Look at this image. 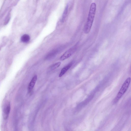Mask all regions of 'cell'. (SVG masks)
Wrapping results in <instances>:
<instances>
[{
    "label": "cell",
    "instance_id": "cell-1",
    "mask_svg": "<svg viewBox=\"0 0 131 131\" xmlns=\"http://www.w3.org/2000/svg\"><path fill=\"white\" fill-rule=\"evenodd\" d=\"M96 8V5L95 3H92L90 6L87 23L84 28V32L86 34L88 33L90 31L94 21Z\"/></svg>",
    "mask_w": 131,
    "mask_h": 131
},
{
    "label": "cell",
    "instance_id": "cell-2",
    "mask_svg": "<svg viewBox=\"0 0 131 131\" xmlns=\"http://www.w3.org/2000/svg\"><path fill=\"white\" fill-rule=\"evenodd\" d=\"M131 80V78L129 77L124 81L117 96L114 99L113 101L114 104L117 103L127 91L130 85Z\"/></svg>",
    "mask_w": 131,
    "mask_h": 131
},
{
    "label": "cell",
    "instance_id": "cell-3",
    "mask_svg": "<svg viewBox=\"0 0 131 131\" xmlns=\"http://www.w3.org/2000/svg\"><path fill=\"white\" fill-rule=\"evenodd\" d=\"M75 47H73L67 50L60 57V59L62 60H65L68 59L71 56L75 51Z\"/></svg>",
    "mask_w": 131,
    "mask_h": 131
},
{
    "label": "cell",
    "instance_id": "cell-4",
    "mask_svg": "<svg viewBox=\"0 0 131 131\" xmlns=\"http://www.w3.org/2000/svg\"><path fill=\"white\" fill-rule=\"evenodd\" d=\"M10 104L9 102L5 105L3 111V116L4 119H7L8 117L10 110Z\"/></svg>",
    "mask_w": 131,
    "mask_h": 131
},
{
    "label": "cell",
    "instance_id": "cell-5",
    "mask_svg": "<svg viewBox=\"0 0 131 131\" xmlns=\"http://www.w3.org/2000/svg\"><path fill=\"white\" fill-rule=\"evenodd\" d=\"M37 76L36 75H35L32 79L28 86V90L29 92H30L32 90L37 81Z\"/></svg>",
    "mask_w": 131,
    "mask_h": 131
},
{
    "label": "cell",
    "instance_id": "cell-6",
    "mask_svg": "<svg viewBox=\"0 0 131 131\" xmlns=\"http://www.w3.org/2000/svg\"><path fill=\"white\" fill-rule=\"evenodd\" d=\"M72 64V63L71 62L69 63L67 66L65 67L61 70L59 75V77H61L64 75L66 72L71 68Z\"/></svg>",
    "mask_w": 131,
    "mask_h": 131
},
{
    "label": "cell",
    "instance_id": "cell-7",
    "mask_svg": "<svg viewBox=\"0 0 131 131\" xmlns=\"http://www.w3.org/2000/svg\"><path fill=\"white\" fill-rule=\"evenodd\" d=\"M30 36L27 34L24 35L21 38V40L22 42L25 43L28 42L30 41Z\"/></svg>",
    "mask_w": 131,
    "mask_h": 131
},
{
    "label": "cell",
    "instance_id": "cell-8",
    "mask_svg": "<svg viewBox=\"0 0 131 131\" xmlns=\"http://www.w3.org/2000/svg\"><path fill=\"white\" fill-rule=\"evenodd\" d=\"M68 6L67 5L64 11L62 18V21L63 22L64 21L66 17V15L68 13Z\"/></svg>",
    "mask_w": 131,
    "mask_h": 131
},
{
    "label": "cell",
    "instance_id": "cell-9",
    "mask_svg": "<svg viewBox=\"0 0 131 131\" xmlns=\"http://www.w3.org/2000/svg\"><path fill=\"white\" fill-rule=\"evenodd\" d=\"M61 63L60 62H59L54 64L51 66L50 69L53 70L58 68L60 65Z\"/></svg>",
    "mask_w": 131,
    "mask_h": 131
},
{
    "label": "cell",
    "instance_id": "cell-10",
    "mask_svg": "<svg viewBox=\"0 0 131 131\" xmlns=\"http://www.w3.org/2000/svg\"><path fill=\"white\" fill-rule=\"evenodd\" d=\"M10 13L9 12L5 18L4 22L5 25H7L8 23L9 20H10Z\"/></svg>",
    "mask_w": 131,
    "mask_h": 131
}]
</instances>
